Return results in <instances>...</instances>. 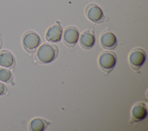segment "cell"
<instances>
[{
  "label": "cell",
  "mask_w": 148,
  "mask_h": 131,
  "mask_svg": "<svg viewBox=\"0 0 148 131\" xmlns=\"http://www.w3.org/2000/svg\"><path fill=\"white\" fill-rule=\"evenodd\" d=\"M58 48L54 44L45 43L42 44L37 51L36 59L42 63H49L53 61L57 57Z\"/></svg>",
  "instance_id": "obj_1"
},
{
  "label": "cell",
  "mask_w": 148,
  "mask_h": 131,
  "mask_svg": "<svg viewBox=\"0 0 148 131\" xmlns=\"http://www.w3.org/2000/svg\"><path fill=\"white\" fill-rule=\"evenodd\" d=\"M41 42L39 35L33 31H28L22 38V44L24 48L29 54H34Z\"/></svg>",
  "instance_id": "obj_2"
},
{
  "label": "cell",
  "mask_w": 148,
  "mask_h": 131,
  "mask_svg": "<svg viewBox=\"0 0 148 131\" xmlns=\"http://www.w3.org/2000/svg\"><path fill=\"white\" fill-rule=\"evenodd\" d=\"M116 55L112 51H105L100 54L98 58L99 66L107 74L113 69L116 64Z\"/></svg>",
  "instance_id": "obj_3"
},
{
  "label": "cell",
  "mask_w": 148,
  "mask_h": 131,
  "mask_svg": "<svg viewBox=\"0 0 148 131\" xmlns=\"http://www.w3.org/2000/svg\"><path fill=\"white\" fill-rule=\"evenodd\" d=\"M85 14L87 18L94 23L101 24L105 20V16L102 9L94 3H91L87 5Z\"/></svg>",
  "instance_id": "obj_4"
},
{
  "label": "cell",
  "mask_w": 148,
  "mask_h": 131,
  "mask_svg": "<svg viewBox=\"0 0 148 131\" xmlns=\"http://www.w3.org/2000/svg\"><path fill=\"white\" fill-rule=\"evenodd\" d=\"M146 57V53L142 48L132 50L129 55V62L131 68L135 70H139L145 63Z\"/></svg>",
  "instance_id": "obj_5"
},
{
  "label": "cell",
  "mask_w": 148,
  "mask_h": 131,
  "mask_svg": "<svg viewBox=\"0 0 148 131\" xmlns=\"http://www.w3.org/2000/svg\"><path fill=\"white\" fill-rule=\"evenodd\" d=\"M79 37L78 29L73 26L65 28L63 35V42L68 47H73L77 43Z\"/></svg>",
  "instance_id": "obj_6"
},
{
  "label": "cell",
  "mask_w": 148,
  "mask_h": 131,
  "mask_svg": "<svg viewBox=\"0 0 148 131\" xmlns=\"http://www.w3.org/2000/svg\"><path fill=\"white\" fill-rule=\"evenodd\" d=\"M147 115V106L143 102H138L134 104L131 110V121L134 122H138L146 118Z\"/></svg>",
  "instance_id": "obj_7"
},
{
  "label": "cell",
  "mask_w": 148,
  "mask_h": 131,
  "mask_svg": "<svg viewBox=\"0 0 148 131\" xmlns=\"http://www.w3.org/2000/svg\"><path fill=\"white\" fill-rule=\"evenodd\" d=\"M101 45L106 50H113L117 46L116 36L109 31L103 32L99 39Z\"/></svg>",
  "instance_id": "obj_8"
},
{
  "label": "cell",
  "mask_w": 148,
  "mask_h": 131,
  "mask_svg": "<svg viewBox=\"0 0 148 131\" xmlns=\"http://www.w3.org/2000/svg\"><path fill=\"white\" fill-rule=\"evenodd\" d=\"M95 35L92 29H88L84 31L80 36V45L84 49L88 50L92 48L95 44Z\"/></svg>",
  "instance_id": "obj_9"
},
{
  "label": "cell",
  "mask_w": 148,
  "mask_h": 131,
  "mask_svg": "<svg viewBox=\"0 0 148 131\" xmlns=\"http://www.w3.org/2000/svg\"><path fill=\"white\" fill-rule=\"evenodd\" d=\"M62 34V27L59 24H56L49 27L47 30L46 39L49 42L57 43L61 40Z\"/></svg>",
  "instance_id": "obj_10"
},
{
  "label": "cell",
  "mask_w": 148,
  "mask_h": 131,
  "mask_svg": "<svg viewBox=\"0 0 148 131\" xmlns=\"http://www.w3.org/2000/svg\"><path fill=\"white\" fill-rule=\"evenodd\" d=\"M16 65V59L13 54L7 50L0 51V66L9 69H14Z\"/></svg>",
  "instance_id": "obj_11"
},
{
  "label": "cell",
  "mask_w": 148,
  "mask_h": 131,
  "mask_svg": "<svg viewBox=\"0 0 148 131\" xmlns=\"http://www.w3.org/2000/svg\"><path fill=\"white\" fill-rule=\"evenodd\" d=\"M48 125V122L44 119L35 118L32 119L29 124V129L31 131H43Z\"/></svg>",
  "instance_id": "obj_12"
},
{
  "label": "cell",
  "mask_w": 148,
  "mask_h": 131,
  "mask_svg": "<svg viewBox=\"0 0 148 131\" xmlns=\"http://www.w3.org/2000/svg\"><path fill=\"white\" fill-rule=\"evenodd\" d=\"M0 81L8 84L13 82V76L10 70L6 68H0Z\"/></svg>",
  "instance_id": "obj_13"
},
{
  "label": "cell",
  "mask_w": 148,
  "mask_h": 131,
  "mask_svg": "<svg viewBox=\"0 0 148 131\" xmlns=\"http://www.w3.org/2000/svg\"><path fill=\"white\" fill-rule=\"evenodd\" d=\"M8 92V89L7 86L2 82L0 81V96L6 95Z\"/></svg>",
  "instance_id": "obj_14"
},
{
  "label": "cell",
  "mask_w": 148,
  "mask_h": 131,
  "mask_svg": "<svg viewBox=\"0 0 148 131\" xmlns=\"http://www.w3.org/2000/svg\"><path fill=\"white\" fill-rule=\"evenodd\" d=\"M2 46H3V39H2V38L1 37V36L0 35V50H1V48L2 47Z\"/></svg>",
  "instance_id": "obj_15"
}]
</instances>
